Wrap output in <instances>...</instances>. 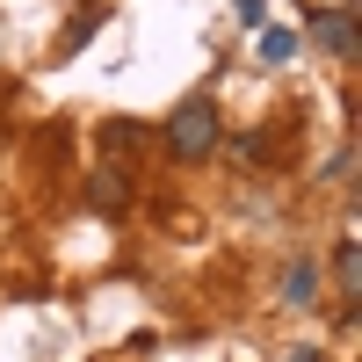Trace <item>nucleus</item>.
I'll return each mask as SVG.
<instances>
[{
	"label": "nucleus",
	"mask_w": 362,
	"mask_h": 362,
	"mask_svg": "<svg viewBox=\"0 0 362 362\" xmlns=\"http://www.w3.org/2000/svg\"><path fill=\"white\" fill-rule=\"evenodd\" d=\"M160 138H167L174 160H210V153H218V109H210V95H189V102L167 116Z\"/></svg>",
	"instance_id": "obj_1"
},
{
	"label": "nucleus",
	"mask_w": 362,
	"mask_h": 362,
	"mask_svg": "<svg viewBox=\"0 0 362 362\" xmlns=\"http://www.w3.org/2000/svg\"><path fill=\"white\" fill-rule=\"evenodd\" d=\"M312 37L334 51V58H355V8H326V15H312Z\"/></svg>",
	"instance_id": "obj_2"
},
{
	"label": "nucleus",
	"mask_w": 362,
	"mask_h": 362,
	"mask_svg": "<svg viewBox=\"0 0 362 362\" xmlns=\"http://www.w3.org/2000/svg\"><path fill=\"white\" fill-rule=\"evenodd\" d=\"M334 276H341V319H355V305H362V247L355 239L334 247Z\"/></svg>",
	"instance_id": "obj_3"
},
{
	"label": "nucleus",
	"mask_w": 362,
	"mask_h": 362,
	"mask_svg": "<svg viewBox=\"0 0 362 362\" xmlns=\"http://www.w3.org/2000/svg\"><path fill=\"white\" fill-rule=\"evenodd\" d=\"M87 203H95L102 218H116V210L131 203V174H124V167H102L95 181H87Z\"/></svg>",
	"instance_id": "obj_4"
},
{
	"label": "nucleus",
	"mask_w": 362,
	"mask_h": 362,
	"mask_svg": "<svg viewBox=\"0 0 362 362\" xmlns=\"http://www.w3.org/2000/svg\"><path fill=\"white\" fill-rule=\"evenodd\" d=\"M312 297H319V261H312V254H297V261H290V276H283V305H290V312H305Z\"/></svg>",
	"instance_id": "obj_5"
},
{
	"label": "nucleus",
	"mask_w": 362,
	"mask_h": 362,
	"mask_svg": "<svg viewBox=\"0 0 362 362\" xmlns=\"http://www.w3.org/2000/svg\"><path fill=\"white\" fill-rule=\"evenodd\" d=\"M290 51H297V29H261V58L268 66H283Z\"/></svg>",
	"instance_id": "obj_6"
},
{
	"label": "nucleus",
	"mask_w": 362,
	"mask_h": 362,
	"mask_svg": "<svg viewBox=\"0 0 362 362\" xmlns=\"http://www.w3.org/2000/svg\"><path fill=\"white\" fill-rule=\"evenodd\" d=\"M131 138H145V131H131V124H102V153H131Z\"/></svg>",
	"instance_id": "obj_7"
},
{
	"label": "nucleus",
	"mask_w": 362,
	"mask_h": 362,
	"mask_svg": "<svg viewBox=\"0 0 362 362\" xmlns=\"http://www.w3.org/2000/svg\"><path fill=\"white\" fill-rule=\"evenodd\" d=\"M261 153H268V138H261V131H247V138H232V160H261Z\"/></svg>",
	"instance_id": "obj_8"
},
{
	"label": "nucleus",
	"mask_w": 362,
	"mask_h": 362,
	"mask_svg": "<svg viewBox=\"0 0 362 362\" xmlns=\"http://www.w3.org/2000/svg\"><path fill=\"white\" fill-rule=\"evenodd\" d=\"M232 15H239V22H247V29H254V22L268 15V0H232Z\"/></svg>",
	"instance_id": "obj_9"
}]
</instances>
